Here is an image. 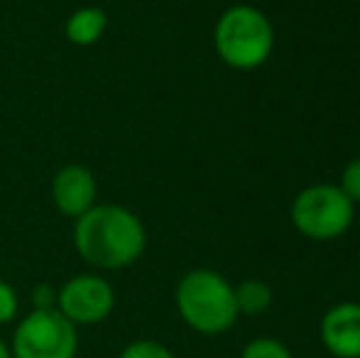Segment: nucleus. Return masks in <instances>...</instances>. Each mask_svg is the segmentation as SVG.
<instances>
[{"mask_svg": "<svg viewBox=\"0 0 360 358\" xmlns=\"http://www.w3.org/2000/svg\"><path fill=\"white\" fill-rule=\"evenodd\" d=\"M145 226L130 209L96 204L74 224V248L96 270H123L145 253Z\"/></svg>", "mask_w": 360, "mask_h": 358, "instance_id": "nucleus-1", "label": "nucleus"}, {"mask_svg": "<svg viewBox=\"0 0 360 358\" xmlns=\"http://www.w3.org/2000/svg\"><path fill=\"white\" fill-rule=\"evenodd\" d=\"M176 312L189 329L206 336L228 331L238 321L236 287L216 270L194 268L179 280L174 292Z\"/></svg>", "mask_w": 360, "mask_h": 358, "instance_id": "nucleus-2", "label": "nucleus"}, {"mask_svg": "<svg viewBox=\"0 0 360 358\" xmlns=\"http://www.w3.org/2000/svg\"><path fill=\"white\" fill-rule=\"evenodd\" d=\"M216 52L233 69H257L267 62L275 32L265 15L252 5H233L218 18L214 30Z\"/></svg>", "mask_w": 360, "mask_h": 358, "instance_id": "nucleus-3", "label": "nucleus"}, {"mask_svg": "<svg viewBox=\"0 0 360 358\" xmlns=\"http://www.w3.org/2000/svg\"><path fill=\"white\" fill-rule=\"evenodd\" d=\"M13 358H76L79 329L57 309H32L18 321L10 341Z\"/></svg>", "mask_w": 360, "mask_h": 358, "instance_id": "nucleus-4", "label": "nucleus"}, {"mask_svg": "<svg viewBox=\"0 0 360 358\" xmlns=\"http://www.w3.org/2000/svg\"><path fill=\"white\" fill-rule=\"evenodd\" d=\"M292 221L307 238L333 241L353 224V201L333 184H314L299 191L292 204Z\"/></svg>", "mask_w": 360, "mask_h": 358, "instance_id": "nucleus-5", "label": "nucleus"}, {"mask_svg": "<svg viewBox=\"0 0 360 358\" xmlns=\"http://www.w3.org/2000/svg\"><path fill=\"white\" fill-rule=\"evenodd\" d=\"M57 309L79 326H94L105 321L115 309V290L103 275L81 272L57 290Z\"/></svg>", "mask_w": 360, "mask_h": 358, "instance_id": "nucleus-6", "label": "nucleus"}, {"mask_svg": "<svg viewBox=\"0 0 360 358\" xmlns=\"http://www.w3.org/2000/svg\"><path fill=\"white\" fill-rule=\"evenodd\" d=\"M98 181L84 165H67L52 179V201L64 216L79 219L96 206Z\"/></svg>", "mask_w": 360, "mask_h": 358, "instance_id": "nucleus-7", "label": "nucleus"}, {"mask_svg": "<svg viewBox=\"0 0 360 358\" xmlns=\"http://www.w3.org/2000/svg\"><path fill=\"white\" fill-rule=\"evenodd\" d=\"M321 344L333 358H360V305L341 302L321 319Z\"/></svg>", "mask_w": 360, "mask_h": 358, "instance_id": "nucleus-8", "label": "nucleus"}, {"mask_svg": "<svg viewBox=\"0 0 360 358\" xmlns=\"http://www.w3.org/2000/svg\"><path fill=\"white\" fill-rule=\"evenodd\" d=\"M105 27H108L105 10L96 8V5H84V8H76L67 18L64 32H67L69 42L76 44V47H91L103 37Z\"/></svg>", "mask_w": 360, "mask_h": 358, "instance_id": "nucleus-9", "label": "nucleus"}, {"mask_svg": "<svg viewBox=\"0 0 360 358\" xmlns=\"http://www.w3.org/2000/svg\"><path fill=\"white\" fill-rule=\"evenodd\" d=\"M236 305H238V314L257 317L270 309L272 290L262 280H245L236 287Z\"/></svg>", "mask_w": 360, "mask_h": 358, "instance_id": "nucleus-10", "label": "nucleus"}, {"mask_svg": "<svg viewBox=\"0 0 360 358\" xmlns=\"http://www.w3.org/2000/svg\"><path fill=\"white\" fill-rule=\"evenodd\" d=\"M240 358H294L287 344H282L275 336H257L248 341L240 351Z\"/></svg>", "mask_w": 360, "mask_h": 358, "instance_id": "nucleus-11", "label": "nucleus"}, {"mask_svg": "<svg viewBox=\"0 0 360 358\" xmlns=\"http://www.w3.org/2000/svg\"><path fill=\"white\" fill-rule=\"evenodd\" d=\"M118 358H176L165 344L155 339H135L120 351Z\"/></svg>", "mask_w": 360, "mask_h": 358, "instance_id": "nucleus-12", "label": "nucleus"}, {"mask_svg": "<svg viewBox=\"0 0 360 358\" xmlns=\"http://www.w3.org/2000/svg\"><path fill=\"white\" fill-rule=\"evenodd\" d=\"M18 312H20L18 292H15V287L10 282H5L0 277V326L18 319Z\"/></svg>", "mask_w": 360, "mask_h": 358, "instance_id": "nucleus-13", "label": "nucleus"}, {"mask_svg": "<svg viewBox=\"0 0 360 358\" xmlns=\"http://www.w3.org/2000/svg\"><path fill=\"white\" fill-rule=\"evenodd\" d=\"M341 191L356 204L360 201V158L351 160L341 174Z\"/></svg>", "mask_w": 360, "mask_h": 358, "instance_id": "nucleus-14", "label": "nucleus"}, {"mask_svg": "<svg viewBox=\"0 0 360 358\" xmlns=\"http://www.w3.org/2000/svg\"><path fill=\"white\" fill-rule=\"evenodd\" d=\"M32 305L34 309H52V307H57V290L52 285H37L32 290Z\"/></svg>", "mask_w": 360, "mask_h": 358, "instance_id": "nucleus-15", "label": "nucleus"}, {"mask_svg": "<svg viewBox=\"0 0 360 358\" xmlns=\"http://www.w3.org/2000/svg\"><path fill=\"white\" fill-rule=\"evenodd\" d=\"M0 358H13V354H10V344H5L3 339H0Z\"/></svg>", "mask_w": 360, "mask_h": 358, "instance_id": "nucleus-16", "label": "nucleus"}]
</instances>
